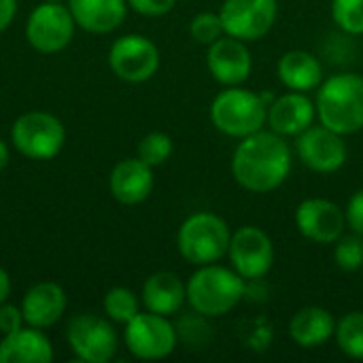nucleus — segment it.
<instances>
[{"instance_id": "7c9ffc66", "label": "nucleus", "mask_w": 363, "mask_h": 363, "mask_svg": "<svg viewBox=\"0 0 363 363\" xmlns=\"http://www.w3.org/2000/svg\"><path fill=\"white\" fill-rule=\"evenodd\" d=\"M23 313L21 306H11V304H0V334H13L23 328Z\"/></svg>"}, {"instance_id": "f03ea898", "label": "nucleus", "mask_w": 363, "mask_h": 363, "mask_svg": "<svg viewBox=\"0 0 363 363\" xmlns=\"http://www.w3.org/2000/svg\"><path fill=\"white\" fill-rule=\"evenodd\" d=\"M317 117L321 125L351 136L363 130V77L340 72L319 85Z\"/></svg>"}, {"instance_id": "2eb2a0df", "label": "nucleus", "mask_w": 363, "mask_h": 363, "mask_svg": "<svg viewBox=\"0 0 363 363\" xmlns=\"http://www.w3.org/2000/svg\"><path fill=\"white\" fill-rule=\"evenodd\" d=\"M206 66L217 83L232 87L242 85L249 79L253 70V57L245 40L223 34L221 38L208 45Z\"/></svg>"}, {"instance_id": "423d86ee", "label": "nucleus", "mask_w": 363, "mask_h": 363, "mask_svg": "<svg viewBox=\"0 0 363 363\" xmlns=\"http://www.w3.org/2000/svg\"><path fill=\"white\" fill-rule=\"evenodd\" d=\"M11 143L30 160H53L66 143V130L55 115L32 111L21 115L11 130Z\"/></svg>"}, {"instance_id": "c85d7f7f", "label": "nucleus", "mask_w": 363, "mask_h": 363, "mask_svg": "<svg viewBox=\"0 0 363 363\" xmlns=\"http://www.w3.org/2000/svg\"><path fill=\"white\" fill-rule=\"evenodd\" d=\"M189 34L196 43L206 45V47L211 43H215L217 38H221L225 34V30H223V21H221L219 13H211V11L198 13L189 21Z\"/></svg>"}, {"instance_id": "f8f14e48", "label": "nucleus", "mask_w": 363, "mask_h": 363, "mask_svg": "<svg viewBox=\"0 0 363 363\" xmlns=\"http://www.w3.org/2000/svg\"><path fill=\"white\" fill-rule=\"evenodd\" d=\"M111 70L128 83H145L160 68V51L155 43L140 34L117 38L108 51Z\"/></svg>"}, {"instance_id": "20e7f679", "label": "nucleus", "mask_w": 363, "mask_h": 363, "mask_svg": "<svg viewBox=\"0 0 363 363\" xmlns=\"http://www.w3.org/2000/svg\"><path fill=\"white\" fill-rule=\"evenodd\" d=\"M232 240L230 225L223 217L202 211L189 215L177 234V249L181 257L191 266L217 264L228 255Z\"/></svg>"}, {"instance_id": "5701e85b", "label": "nucleus", "mask_w": 363, "mask_h": 363, "mask_svg": "<svg viewBox=\"0 0 363 363\" xmlns=\"http://www.w3.org/2000/svg\"><path fill=\"white\" fill-rule=\"evenodd\" d=\"M187 300V285L174 272H155L143 285V304L147 311L170 317Z\"/></svg>"}, {"instance_id": "a878e982", "label": "nucleus", "mask_w": 363, "mask_h": 363, "mask_svg": "<svg viewBox=\"0 0 363 363\" xmlns=\"http://www.w3.org/2000/svg\"><path fill=\"white\" fill-rule=\"evenodd\" d=\"M334 262L342 272H357L363 268V236L353 234H342L334 242Z\"/></svg>"}, {"instance_id": "c9c22d12", "label": "nucleus", "mask_w": 363, "mask_h": 363, "mask_svg": "<svg viewBox=\"0 0 363 363\" xmlns=\"http://www.w3.org/2000/svg\"><path fill=\"white\" fill-rule=\"evenodd\" d=\"M45 2H62V0H45Z\"/></svg>"}, {"instance_id": "72a5a7b5", "label": "nucleus", "mask_w": 363, "mask_h": 363, "mask_svg": "<svg viewBox=\"0 0 363 363\" xmlns=\"http://www.w3.org/2000/svg\"><path fill=\"white\" fill-rule=\"evenodd\" d=\"M9 294H11V279H9V274L0 268V304L6 302Z\"/></svg>"}, {"instance_id": "cd10ccee", "label": "nucleus", "mask_w": 363, "mask_h": 363, "mask_svg": "<svg viewBox=\"0 0 363 363\" xmlns=\"http://www.w3.org/2000/svg\"><path fill=\"white\" fill-rule=\"evenodd\" d=\"M172 155V138L164 132H151L138 143V160L151 168L162 166Z\"/></svg>"}, {"instance_id": "393cba45", "label": "nucleus", "mask_w": 363, "mask_h": 363, "mask_svg": "<svg viewBox=\"0 0 363 363\" xmlns=\"http://www.w3.org/2000/svg\"><path fill=\"white\" fill-rule=\"evenodd\" d=\"M104 313L115 323H128L138 315V298L128 287H113L104 296Z\"/></svg>"}, {"instance_id": "c756f323", "label": "nucleus", "mask_w": 363, "mask_h": 363, "mask_svg": "<svg viewBox=\"0 0 363 363\" xmlns=\"http://www.w3.org/2000/svg\"><path fill=\"white\" fill-rule=\"evenodd\" d=\"M128 4L147 17H162L166 13H170L177 4V0H128Z\"/></svg>"}, {"instance_id": "9b49d317", "label": "nucleus", "mask_w": 363, "mask_h": 363, "mask_svg": "<svg viewBox=\"0 0 363 363\" xmlns=\"http://www.w3.org/2000/svg\"><path fill=\"white\" fill-rule=\"evenodd\" d=\"M219 17L223 30L245 43L266 36L279 17V0H225Z\"/></svg>"}, {"instance_id": "412c9836", "label": "nucleus", "mask_w": 363, "mask_h": 363, "mask_svg": "<svg viewBox=\"0 0 363 363\" xmlns=\"http://www.w3.org/2000/svg\"><path fill=\"white\" fill-rule=\"evenodd\" d=\"M277 72H279L281 83L289 91L306 94V91L319 89V85L323 83L321 62L304 49H291L283 53L277 64Z\"/></svg>"}, {"instance_id": "6ab92c4d", "label": "nucleus", "mask_w": 363, "mask_h": 363, "mask_svg": "<svg viewBox=\"0 0 363 363\" xmlns=\"http://www.w3.org/2000/svg\"><path fill=\"white\" fill-rule=\"evenodd\" d=\"M74 23L91 34H108L117 30L128 13V0H70Z\"/></svg>"}, {"instance_id": "dca6fc26", "label": "nucleus", "mask_w": 363, "mask_h": 363, "mask_svg": "<svg viewBox=\"0 0 363 363\" xmlns=\"http://www.w3.org/2000/svg\"><path fill=\"white\" fill-rule=\"evenodd\" d=\"M317 106L304 91H287L268 104V125L281 136H298L315 123Z\"/></svg>"}, {"instance_id": "f3484780", "label": "nucleus", "mask_w": 363, "mask_h": 363, "mask_svg": "<svg viewBox=\"0 0 363 363\" xmlns=\"http://www.w3.org/2000/svg\"><path fill=\"white\" fill-rule=\"evenodd\" d=\"M68 298L66 291L51 281L45 283H36L34 287L28 289V294L21 300V313H23V321L26 325L45 330L55 325L64 311H66Z\"/></svg>"}, {"instance_id": "b1692460", "label": "nucleus", "mask_w": 363, "mask_h": 363, "mask_svg": "<svg viewBox=\"0 0 363 363\" xmlns=\"http://www.w3.org/2000/svg\"><path fill=\"white\" fill-rule=\"evenodd\" d=\"M336 342L338 349L353 357V359H363V311H353L345 315L336 323Z\"/></svg>"}, {"instance_id": "0eeeda50", "label": "nucleus", "mask_w": 363, "mask_h": 363, "mask_svg": "<svg viewBox=\"0 0 363 363\" xmlns=\"http://www.w3.org/2000/svg\"><path fill=\"white\" fill-rule=\"evenodd\" d=\"M123 340L134 357L155 362L168 357L177 349V330L168 317L147 311L125 323Z\"/></svg>"}, {"instance_id": "ddd939ff", "label": "nucleus", "mask_w": 363, "mask_h": 363, "mask_svg": "<svg viewBox=\"0 0 363 363\" xmlns=\"http://www.w3.org/2000/svg\"><path fill=\"white\" fill-rule=\"evenodd\" d=\"M296 153L308 170L319 174L338 172L349 157V149L342 134L315 123L306 128L302 134H298Z\"/></svg>"}, {"instance_id": "9d476101", "label": "nucleus", "mask_w": 363, "mask_h": 363, "mask_svg": "<svg viewBox=\"0 0 363 363\" xmlns=\"http://www.w3.org/2000/svg\"><path fill=\"white\" fill-rule=\"evenodd\" d=\"M228 255L232 268L245 281H259L274 266V245L270 236L257 225L238 228L232 234Z\"/></svg>"}, {"instance_id": "473e14b6", "label": "nucleus", "mask_w": 363, "mask_h": 363, "mask_svg": "<svg viewBox=\"0 0 363 363\" xmlns=\"http://www.w3.org/2000/svg\"><path fill=\"white\" fill-rule=\"evenodd\" d=\"M17 13V0H0V32L6 30Z\"/></svg>"}, {"instance_id": "a211bd4d", "label": "nucleus", "mask_w": 363, "mask_h": 363, "mask_svg": "<svg viewBox=\"0 0 363 363\" xmlns=\"http://www.w3.org/2000/svg\"><path fill=\"white\" fill-rule=\"evenodd\" d=\"M108 187L117 202L125 206L140 204L153 191V168L138 157L123 160L113 168Z\"/></svg>"}, {"instance_id": "6e6552de", "label": "nucleus", "mask_w": 363, "mask_h": 363, "mask_svg": "<svg viewBox=\"0 0 363 363\" xmlns=\"http://www.w3.org/2000/svg\"><path fill=\"white\" fill-rule=\"evenodd\" d=\"M74 26L68 6L62 2H43L28 17L26 38L40 53H57L72 40Z\"/></svg>"}, {"instance_id": "bb28decb", "label": "nucleus", "mask_w": 363, "mask_h": 363, "mask_svg": "<svg viewBox=\"0 0 363 363\" xmlns=\"http://www.w3.org/2000/svg\"><path fill=\"white\" fill-rule=\"evenodd\" d=\"M332 19L347 34H363V0H332Z\"/></svg>"}, {"instance_id": "aec40b11", "label": "nucleus", "mask_w": 363, "mask_h": 363, "mask_svg": "<svg viewBox=\"0 0 363 363\" xmlns=\"http://www.w3.org/2000/svg\"><path fill=\"white\" fill-rule=\"evenodd\" d=\"M53 345L38 328H21L0 342V363H49Z\"/></svg>"}, {"instance_id": "f257e3e1", "label": "nucleus", "mask_w": 363, "mask_h": 363, "mask_svg": "<svg viewBox=\"0 0 363 363\" xmlns=\"http://www.w3.org/2000/svg\"><path fill=\"white\" fill-rule=\"evenodd\" d=\"M291 164L294 155L285 136L259 130L240 138L232 155V174L242 189L270 194L287 181Z\"/></svg>"}, {"instance_id": "39448f33", "label": "nucleus", "mask_w": 363, "mask_h": 363, "mask_svg": "<svg viewBox=\"0 0 363 363\" xmlns=\"http://www.w3.org/2000/svg\"><path fill=\"white\" fill-rule=\"evenodd\" d=\"M213 125L232 138H245L264 130L268 121V104L262 96L240 85L225 87L211 104Z\"/></svg>"}, {"instance_id": "2f4dec72", "label": "nucleus", "mask_w": 363, "mask_h": 363, "mask_svg": "<svg viewBox=\"0 0 363 363\" xmlns=\"http://www.w3.org/2000/svg\"><path fill=\"white\" fill-rule=\"evenodd\" d=\"M345 215H347V225L351 228V232H357L363 236V187L351 196Z\"/></svg>"}, {"instance_id": "f704fd0d", "label": "nucleus", "mask_w": 363, "mask_h": 363, "mask_svg": "<svg viewBox=\"0 0 363 363\" xmlns=\"http://www.w3.org/2000/svg\"><path fill=\"white\" fill-rule=\"evenodd\" d=\"M6 164H9V147H6V143L0 138V170H4Z\"/></svg>"}, {"instance_id": "7ed1b4c3", "label": "nucleus", "mask_w": 363, "mask_h": 363, "mask_svg": "<svg viewBox=\"0 0 363 363\" xmlns=\"http://www.w3.org/2000/svg\"><path fill=\"white\" fill-rule=\"evenodd\" d=\"M247 294V281L219 264L198 266L187 281V302L202 317H223L232 313Z\"/></svg>"}, {"instance_id": "1a4fd4ad", "label": "nucleus", "mask_w": 363, "mask_h": 363, "mask_svg": "<svg viewBox=\"0 0 363 363\" xmlns=\"http://www.w3.org/2000/svg\"><path fill=\"white\" fill-rule=\"evenodd\" d=\"M66 340L79 362L106 363L117 353V332L96 315H77L70 319Z\"/></svg>"}, {"instance_id": "4468645a", "label": "nucleus", "mask_w": 363, "mask_h": 363, "mask_svg": "<svg viewBox=\"0 0 363 363\" xmlns=\"http://www.w3.org/2000/svg\"><path fill=\"white\" fill-rule=\"evenodd\" d=\"M296 225L304 238L317 245H334L347 230V215L332 200L308 198L296 208Z\"/></svg>"}, {"instance_id": "4be33fe9", "label": "nucleus", "mask_w": 363, "mask_h": 363, "mask_svg": "<svg viewBox=\"0 0 363 363\" xmlns=\"http://www.w3.org/2000/svg\"><path fill=\"white\" fill-rule=\"evenodd\" d=\"M287 330L298 347L317 349L336 334V319L323 306H304L291 317Z\"/></svg>"}]
</instances>
